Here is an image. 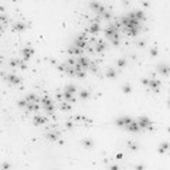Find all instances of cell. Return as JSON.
I'll list each match as a JSON object with an SVG mask.
<instances>
[{
	"mask_svg": "<svg viewBox=\"0 0 170 170\" xmlns=\"http://www.w3.org/2000/svg\"><path fill=\"white\" fill-rule=\"evenodd\" d=\"M40 104H41V108L48 114V115H52L54 114V102L50 96L44 95L40 98Z\"/></svg>",
	"mask_w": 170,
	"mask_h": 170,
	"instance_id": "1",
	"label": "cell"
},
{
	"mask_svg": "<svg viewBox=\"0 0 170 170\" xmlns=\"http://www.w3.org/2000/svg\"><path fill=\"white\" fill-rule=\"evenodd\" d=\"M136 121H137V124H139V126H140L142 130H152L153 129V124H152V121L147 116H140Z\"/></svg>",
	"mask_w": 170,
	"mask_h": 170,
	"instance_id": "2",
	"label": "cell"
},
{
	"mask_svg": "<svg viewBox=\"0 0 170 170\" xmlns=\"http://www.w3.org/2000/svg\"><path fill=\"white\" fill-rule=\"evenodd\" d=\"M99 30H101V27H99V21H96V20L94 19V20H91L89 26L85 29V33L95 36V34H98V33H99Z\"/></svg>",
	"mask_w": 170,
	"mask_h": 170,
	"instance_id": "3",
	"label": "cell"
},
{
	"mask_svg": "<svg viewBox=\"0 0 170 170\" xmlns=\"http://www.w3.org/2000/svg\"><path fill=\"white\" fill-rule=\"evenodd\" d=\"M92 47H94V52H96V54H102V52L106 50L108 44L104 41V40H96V41L92 42Z\"/></svg>",
	"mask_w": 170,
	"mask_h": 170,
	"instance_id": "4",
	"label": "cell"
},
{
	"mask_svg": "<svg viewBox=\"0 0 170 170\" xmlns=\"http://www.w3.org/2000/svg\"><path fill=\"white\" fill-rule=\"evenodd\" d=\"M10 65L13 68H20V70H26L27 68V64L23 58H11L10 60Z\"/></svg>",
	"mask_w": 170,
	"mask_h": 170,
	"instance_id": "5",
	"label": "cell"
},
{
	"mask_svg": "<svg viewBox=\"0 0 170 170\" xmlns=\"http://www.w3.org/2000/svg\"><path fill=\"white\" fill-rule=\"evenodd\" d=\"M77 64H78V65H80L82 70L88 71L91 61H89V58H88V57H85L84 54H82V55H78V57H77Z\"/></svg>",
	"mask_w": 170,
	"mask_h": 170,
	"instance_id": "6",
	"label": "cell"
},
{
	"mask_svg": "<svg viewBox=\"0 0 170 170\" xmlns=\"http://www.w3.org/2000/svg\"><path fill=\"white\" fill-rule=\"evenodd\" d=\"M33 55H34V48H33L31 45H26V47L21 50V57H23L24 61H29Z\"/></svg>",
	"mask_w": 170,
	"mask_h": 170,
	"instance_id": "7",
	"label": "cell"
},
{
	"mask_svg": "<svg viewBox=\"0 0 170 170\" xmlns=\"http://www.w3.org/2000/svg\"><path fill=\"white\" fill-rule=\"evenodd\" d=\"M3 78L11 85H19L21 82V78L17 77V75H14V74H6V75H3Z\"/></svg>",
	"mask_w": 170,
	"mask_h": 170,
	"instance_id": "8",
	"label": "cell"
},
{
	"mask_svg": "<svg viewBox=\"0 0 170 170\" xmlns=\"http://www.w3.org/2000/svg\"><path fill=\"white\" fill-rule=\"evenodd\" d=\"M84 51H85V50L80 48V47H77L75 44H72V45H70V47H68V54H70V55H74V57L82 55V54H84Z\"/></svg>",
	"mask_w": 170,
	"mask_h": 170,
	"instance_id": "9",
	"label": "cell"
},
{
	"mask_svg": "<svg viewBox=\"0 0 170 170\" xmlns=\"http://www.w3.org/2000/svg\"><path fill=\"white\" fill-rule=\"evenodd\" d=\"M133 119L130 118V116H121V118H118L116 119V126L119 127H126L130 122H132Z\"/></svg>",
	"mask_w": 170,
	"mask_h": 170,
	"instance_id": "10",
	"label": "cell"
},
{
	"mask_svg": "<svg viewBox=\"0 0 170 170\" xmlns=\"http://www.w3.org/2000/svg\"><path fill=\"white\" fill-rule=\"evenodd\" d=\"M160 85L162 82L159 81V80H155V78H152V80H149V89L150 91H153V92H159L160 91Z\"/></svg>",
	"mask_w": 170,
	"mask_h": 170,
	"instance_id": "11",
	"label": "cell"
},
{
	"mask_svg": "<svg viewBox=\"0 0 170 170\" xmlns=\"http://www.w3.org/2000/svg\"><path fill=\"white\" fill-rule=\"evenodd\" d=\"M157 72L165 75V77L170 75V65H167V64H159L157 65Z\"/></svg>",
	"mask_w": 170,
	"mask_h": 170,
	"instance_id": "12",
	"label": "cell"
},
{
	"mask_svg": "<svg viewBox=\"0 0 170 170\" xmlns=\"http://www.w3.org/2000/svg\"><path fill=\"white\" fill-rule=\"evenodd\" d=\"M127 132H130V133H137L139 130H140V126H139V124H137V121H132L129 125H127L126 127Z\"/></svg>",
	"mask_w": 170,
	"mask_h": 170,
	"instance_id": "13",
	"label": "cell"
},
{
	"mask_svg": "<svg viewBox=\"0 0 170 170\" xmlns=\"http://www.w3.org/2000/svg\"><path fill=\"white\" fill-rule=\"evenodd\" d=\"M33 124H34L36 126L45 125V124H47V118H45L44 115H36V116L33 118Z\"/></svg>",
	"mask_w": 170,
	"mask_h": 170,
	"instance_id": "14",
	"label": "cell"
},
{
	"mask_svg": "<svg viewBox=\"0 0 170 170\" xmlns=\"http://www.w3.org/2000/svg\"><path fill=\"white\" fill-rule=\"evenodd\" d=\"M60 132H55V130H51V132H47L45 133V137L48 139V140H51V142H57V140H60Z\"/></svg>",
	"mask_w": 170,
	"mask_h": 170,
	"instance_id": "15",
	"label": "cell"
},
{
	"mask_svg": "<svg viewBox=\"0 0 170 170\" xmlns=\"http://www.w3.org/2000/svg\"><path fill=\"white\" fill-rule=\"evenodd\" d=\"M40 108H41V104L29 102L27 106H26V111H27V112H40Z\"/></svg>",
	"mask_w": 170,
	"mask_h": 170,
	"instance_id": "16",
	"label": "cell"
},
{
	"mask_svg": "<svg viewBox=\"0 0 170 170\" xmlns=\"http://www.w3.org/2000/svg\"><path fill=\"white\" fill-rule=\"evenodd\" d=\"M27 27H29V26H27V23H24V21H16V23L13 24V30H14V31H24Z\"/></svg>",
	"mask_w": 170,
	"mask_h": 170,
	"instance_id": "17",
	"label": "cell"
},
{
	"mask_svg": "<svg viewBox=\"0 0 170 170\" xmlns=\"http://www.w3.org/2000/svg\"><path fill=\"white\" fill-rule=\"evenodd\" d=\"M140 30H142L140 27H127V29H124V31L126 33L127 36H132V37L137 36V33H139Z\"/></svg>",
	"mask_w": 170,
	"mask_h": 170,
	"instance_id": "18",
	"label": "cell"
},
{
	"mask_svg": "<svg viewBox=\"0 0 170 170\" xmlns=\"http://www.w3.org/2000/svg\"><path fill=\"white\" fill-rule=\"evenodd\" d=\"M26 101L27 102H33V104H40V98L36 95V94H29L26 96Z\"/></svg>",
	"mask_w": 170,
	"mask_h": 170,
	"instance_id": "19",
	"label": "cell"
},
{
	"mask_svg": "<svg viewBox=\"0 0 170 170\" xmlns=\"http://www.w3.org/2000/svg\"><path fill=\"white\" fill-rule=\"evenodd\" d=\"M60 104V109L61 111H71V102H68V101H60L58 102Z\"/></svg>",
	"mask_w": 170,
	"mask_h": 170,
	"instance_id": "20",
	"label": "cell"
},
{
	"mask_svg": "<svg viewBox=\"0 0 170 170\" xmlns=\"http://www.w3.org/2000/svg\"><path fill=\"white\" fill-rule=\"evenodd\" d=\"M62 91H64V92H67V94H71V95H75V92H77V86H75V85H72V84H70V85H65Z\"/></svg>",
	"mask_w": 170,
	"mask_h": 170,
	"instance_id": "21",
	"label": "cell"
},
{
	"mask_svg": "<svg viewBox=\"0 0 170 170\" xmlns=\"http://www.w3.org/2000/svg\"><path fill=\"white\" fill-rule=\"evenodd\" d=\"M106 78L108 80H115L116 78V70L115 68H108L106 70Z\"/></svg>",
	"mask_w": 170,
	"mask_h": 170,
	"instance_id": "22",
	"label": "cell"
},
{
	"mask_svg": "<svg viewBox=\"0 0 170 170\" xmlns=\"http://www.w3.org/2000/svg\"><path fill=\"white\" fill-rule=\"evenodd\" d=\"M135 11H136V19L143 23V21L146 20V13H145L143 10H135Z\"/></svg>",
	"mask_w": 170,
	"mask_h": 170,
	"instance_id": "23",
	"label": "cell"
},
{
	"mask_svg": "<svg viewBox=\"0 0 170 170\" xmlns=\"http://www.w3.org/2000/svg\"><path fill=\"white\" fill-rule=\"evenodd\" d=\"M170 147V145L167 142H163V143H160V146H159V149H157V152L160 153V155H163L165 152H167V149Z\"/></svg>",
	"mask_w": 170,
	"mask_h": 170,
	"instance_id": "24",
	"label": "cell"
},
{
	"mask_svg": "<svg viewBox=\"0 0 170 170\" xmlns=\"http://www.w3.org/2000/svg\"><path fill=\"white\" fill-rule=\"evenodd\" d=\"M88 71H91L92 74H96V72H98V64H96V62H92V61H91Z\"/></svg>",
	"mask_w": 170,
	"mask_h": 170,
	"instance_id": "25",
	"label": "cell"
},
{
	"mask_svg": "<svg viewBox=\"0 0 170 170\" xmlns=\"http://www.w3.org/2000/svg\"><path fill=\"white\" fill-rule=\"evenodd\" d=\"M89 96H91V94H89L88 89H82V91H80V98H81V99H88Z\"/></svg>",
	"mask_w": 170,
	"mask_h": 170,
	"instance_id": "26",
	"label": "cell"
},
{
	"mask_svg": "<svg viewBox=\"0 0 170 170\" xmlns=\"http://www.w3.org/2000/svg\"><path fill=\"white\" fill-rule=\"evenodd\" d=\"M126 60L125 58H119L118 61H116V65H118V68H125L126 67Z\"/></svg>",
	"mask_w": 170,
	"mask_h": 170,
	"instance_id": "27",
	"label": "cell"
},
{
	"mask_svg": "<svg viewBox=\"0 0 170 170\" xmlns=\"http://www.w3.org/2000/svg\"><path fill=\"white\" fill-rule=\"evenodd\" d=\"M82 145H84L86 149H91V147L94 146V142H92L91 139H84V140H82Z\"/></svg>",
	"mask_w": 170,
	"mask_h": 170,
	"instance_id": "28",
	"label": "cell"
},
{
	"mask_svg": "<svg viewBox=\"0 0 170 170\" xmlns=\"http://www.w3.org/2000/svg\"><path fill=\"white\" fill-rule=\"evenodd\" d=\"M127 146H129V149H130V150H137V149H139V146H137L135 142H132V140H129V142H127Z\"/></svg>",
	"mask_w": 170,
	"mask_h": 170,
	"instance_id": "29",
	"label": "cell"
},
{
	"mask_svg": "<svg viewBox=\"0 0 170 170\" xmlns=\"http://www.w3.org/2000/svg\"><path fill=\"white\" fill-rule=\"evenodd\" d=\"M27 104H29V102H27L26 99H21V101H19V102H17V106H19V108H26V106H27Z\"/></svg>",
	"mask_w": 170,
	"mask_h": 170,
	"instance_id": "30",
	"label": "cell"
},
{
	"mask_svg": "<svg viewBox=\"0 0 170 170\" xmlns=\"http://www.w3.org/2000/svg\"><path fill=\"white\" fill-rule=\"evenodd\" d=\"M122 91H124V94H130V91H132V88H130V85L126 84L122 86Z\"/></svg>",
	"mask_w": 170,
	"mask_h": 170,
	"instance_id": "31",
	"label": "cell"
},
{
	"mask_svg": "<svg viewBox=\"0 0 170 170\" xmlns=\"http://www.w3.org/2000/svg\"><path fill=\"white\" fill-rule=\"evenodd\" d=\"M7 24V17H4V14H1V26Z\"/></svg>",
	"mask_w": 170,
	"mask_h": 170,
	"instance_id": "32",
	"label": "cell"
},
{
	"mask_svg": "<svg viewBox=\"0 0 170 170\" xmlns=\"http://www.w3.org/2000/svg\"><path fill=\"white\" fill-rule=\"evenodd\" d=\"M150 54H152L153 57H156V55H157V48H156V47H153V48L150 50Z\"/></svg>",
	"mask_w": 170,
	"mask_h": 170,
	"instance_id": "33",
	"label": "cell"
},
{
	"mask_svg": "<svg viewBox=\"0 0 170 170\" xmlns=\"http://www.w3.org/2000/svg\"><path fill=\"white\" fill-rule=\"evenodd\" d=\"M65 127H67V129H72V127H74V124H72L71 121H68V122L65 124Z\"/></svg>",
	"mask_w": 170,
	"mask_h": 170,
	"instance_id": "34",
	"label": "cell"
},
{
	"mask_svg": "<svg viewBox=\"0 0 170 170\" xmlns=\"http://www.w3.org/2000/svg\"><path fill=\"white\" fill-rule=\"evenodd\" d=\"M149 80H150V78H143V80H142V84L147 86V85H149Z\"/></svg>",
	"mask_w": 170,
	"mask_h": 170,
	"instance_id": "35",
	"label": "cell"
},
{
	"mask_svg": "<svg viewBox=\"0 0 170 170\" xmlns=\"http://www.w3.org/2000/svg\"><path fill=\"white\" fill-rule=\"evenodd\" d=\"M137 47H145V41H140V42H137Z\"/></svg>",
	"mask_w": 170,
	"mask_h": 170,
	"instance_id": "36",
	"label": "cell"
},
{
	"mask_svg": "<svg viewBox=\"0 0 170 170\" xmlns=\"http://www.w3.org/2000/svg\"><path fill=\"white\" fill-rule=\"evenodd\" d=\"M167 106H169V108H170V99H169V101H167Z\"/></svg>",
	"mask_w": 170,
	"mask_h": 170,
	"instance_id": "37",
	"label": "cell"
}]
</instances>
